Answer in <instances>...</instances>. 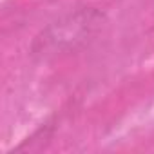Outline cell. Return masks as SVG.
<instances>
[{
	"instance_id": "1",
	"label": "cell",
	"mask_w": 154,
	"mask_h": 154,
	"mask_svg": "<svg viewBox=\"0 0 154 154\" xmlns=\"http://www.w3.org/2000/svg\"><path fill=\"white\" fill-rule=\"evenodd\" d=\"M103 26V15L96 9H80L45 27L33 44V53L54 56L87 44Z\"/></svg>"
}]
</instances>
